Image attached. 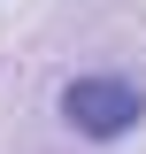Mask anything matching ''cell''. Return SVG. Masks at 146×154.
I'll use <instances>...</instances> for the list:
<instances>
[{
	"mask_svg": "<svg viewBox=\"0 0 146 154\" xmlns=\"http://www.w3.org/2000/svg\"><path fill=\"white\" fill-rule=\"evenodd\" d=\"M62 123H69L77 139H131L146 123V85H131V77H69L62 85Z\"/></svg>",
	"mask_w": 146,
	"mask_h": 154,
	"instance_id": "cell-1",
	"label": "cell"
}]
</instances>
